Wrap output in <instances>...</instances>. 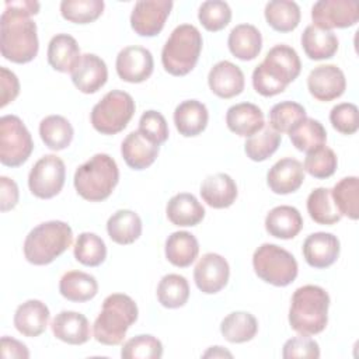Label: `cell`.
<instances>
[{
	"label": "cell",
	"mask_w": 359,
	"mask_h": 359,
	"mask_svg": "<svg viewBox=\"0 0 359 359\" xmlns=\"http://www.w3.org/2000/svg\"><path fill=\"white\" fill-rule=\"evenodd\" d=\"M310 94L323 102L339 98L346 88L344 72L335 65H320L314 67L307 77Z\"/></svg>",
	"instance_id": "16"
},
{
	"label": "cell",
	"mask_w": 359,
	"mask_h": 359,
	"mask_svg": "<svg viewBox=\"0 0 359 359\" xmlns=\"http://www.w3.org/2000/svg\"><path fill=\"white\" fill-rule=\"evenodd\" d=\"M337 165H338L337 154L334 153L332 149L324 144L307 153L303 163V170L307 171L314 178L325 180L335 172Z\"/></svg>",
	"instance_id": "47"
},
{
	"label": "cell",
	"mask_w": 359,
	"mask_h": 359,
	"mask_svg": "<svg viewBox=\"0 0 359 359\" xmlns=\"http://www.w3.org/2000/svg\"><path fill=\"white\" fill-rule=\"evenodd\" d=\"M330 122L335 130L342 135H353L359 129L358 107L352 102H341L332 107Z\"/></svg>",
	"instance_id": "50"
},
{
	"label": "cell",
	"mask_w": 359,
	"mask_h": 359,
	"mask_svg": "<svg viewBox=\"0 0 359 359\" xmlns=\"http://www.w3.org/2000/svg\"><path fill=\"white\" fill-rule=\"evenodd\" d=\"M60 294L69 302L84 303L95 297L98 293L97 279L81 271H69L66 272L59 282Z\"/></svg>",
	"instance_id": "34"
},
{
	"label": "cell",
	"mask_w": 359,
	"mask_h": 359,
	"mask_svg": "<svg viewBox=\"0 0 359 359\" xmlns=\"http://www.w3.org/2000/svg\"><path fill=\"white\" fill-rule=\"evenodd\" d=\"M265 229L272 237L290 240L303 229V217L296 208L280 205L271 209L266 215Z\"/></svg>",
	"instance_id": "28"
},
{
	"label": "cell",
	"mask_w": 359,
	"mask_h": 359,
	"mask_svg": "<svg viewBox=\"0 0 359 359\" xmlns=\"http://www.w3.org/2000/svg\"><path fill=\"white\" fill-rule=\"evenodd\" d=\"M313 25L331 31L349 28L359 20V6L353 0H320L311 7Z\"/></svg>",
	"instance_id": "12"
},
{
	"label": "cell",
	"mask_w": 359,
	"mask_h": 359,
	"mask_svg": "<svg viewBox=\"0 0 359 359\" xmlns=\"http://www.w3.org/2000/svg\"><path fill=\"white\" fill-rule=\"evenodd\" d=\"M332 201L342 216L352 220L359 217V180L358 177H345L331 189Z\"/></svg>",
	"instance_id": "40"
},
{
	"label": "cell",
	"mask_w": 359,
	"mask_h": 359,
	"mask_svg": "<svg viewBox=\"0 0 359 359\" xmlns=\"http://www.w3.org/2000/svg\"><path fill=\"white\" fill-rule=\"evenodd\" d=\"M39 11V3L32 0L6 1L0 17L1 56L13 63H28L38 55L39 42L36 24L31 20Z\"/></svg>",
	"instance_id": "1"
},
{
	"label": "cell",
	"mask_w": 359,
	"mask_h": 359,
	"mask_svg": "<svg viewBox=\"0 0 359 359\" xmlns=\"http://www.w3.org/2000/svg\"><path fill=\"white\" fill-rule=\"evenodd\" d=\"M252 266L259 279L278 287L290 285L297 276V261L285 248L265 243L252 255Z\"/></svg>",
	"instance_id": "8"
},
{
	"label": "cell",
	"mask_w": 359,
	"mask_h": 359,
	"mask_svg": "<svg viewBox=\"0 0 359 359\" xmlns=\"http://www.w3.org/2000/svg\"><path fill=\"white\" fill-rule=\"evenodd\" d=\"M52 332L62 342L81 345L90 339V324L84 314L63 310L52 320Z\"/></svg>",
	"instance_id": "22"
},
{
	"label": "cell",
	"mask_w": 359,
	"mask_h": 359,
	"mask_svg": "<svg viewBox=\"0 0 359 359\" xmlns=\"http://www.w3.org/2000/svg\"><path fill=\"white\" fill-rule=\"evenodd\" d=\"M199 192L203 202L215 209H224L231 206L238 194L234 180L224 172L206 177L201 185Z\"/></svg>",
	"instance_id": "25"
},
{
	"label": "cell",
	"mask_w": 359,
	"mask_h": 359,
	"mask_svg": "<svg viewBox=\"0 0 359 359\" xmlns=\"http://www.w3.org/2000/svg\"><path fill=\"white\" fill-rule=\"evenodd\" d=\"M282 142V135L278 133L275 129H272L268 125H264V128L250 136L245 140L244 150L250 160L252 161H264L269 158L279 147Z\"/></svg>",
	"instance_id": "42"
},
{
	"label": "cell",
	"mask_w": 359,
	"mask_h": 359,
	"mask_svg": "<svg viewBox=\"0 0 359 359\" xmlns=\"http://www.w3.org/2000/svg\"><path fill=\"white\" fill-rule=\"evenodd\" d=\"M226 125L233 133L250 137L264 128V112L255 104L240 102L227 109Z\"/></svg>",
	"instance_id": "24"
},
{
	"label": "cell",
	"mask_w": 359,
	"mask_h": 359,
	"mask_svg": "<svg viewBox=\"0 0 359 359\" xmlns=\"http://www.w3.org/2000/svg\"><path fill=\"white\" fill-rule=\"evenodd\" d=\"M81 56L77 41L69 34H57L49 41L48 63L60 73H72Z\"/></svg>",
	"instance_id": "26"
},
{
	"label": "cell",
	"mask_w": 359,
	"mask_h": 359,
	"mask_svg": "<svg viewBox=\"0 0 359 359\" xmlns=\"http://www.w3.org/2000/svg\"><path fill=\"white\" fill-rule=\"evenodd\" d=\"M121 356L123 359H160L163 344L150 334L136 335L122 345Z\"/></svg>",
	"instance_id": "46"
},
{
	"label": "cell",
	"mask_w": 359,
	"mask_h": 359,
	"mask_svg": "<svg viewBox=\"0 0 359 359\" xmlns=\"http://www.w3.org/2000/svg\"><path fill=\"white\" fill-rule=\"evenodd\" d=\"M199 254V243L185 230L171 233L165 240V258L178 268L189 266Z\"/></svg>",
	"instance_id": "33"
},
{
	"label": "cell",
	"mask_w": 359,
	"mask_h": 359,
	"mask_svg": "<svg viewBox=\"0 0 359 359\" xmlns=\"http://www.w3.org/2000/svg\"><path fill=\"white\" fill-rule=\"evenodd\" d=\"M165 213L172 224L189 227L202 222L205 217V208L192 194L181 192L168 201Z\"/></svg>",
	"instance_id": "29"
},
{
	"label": "cell",
	"mask_w": 359,
	"mask_h": 359,
	"mask_svg": "<svg viewBox=\"0 0 359 359\" xmlns=\"http://www.w3.org/2000/svg\"><path fill=\"white\" fill-rule=\"evenodd\" d=\"M104 11L102 0H63L60 14L65 20L74 24H90Z\"/></svg>",
	"instance_id": "45"
},
{
	"label": "cell",
	"mask_w": 359,
	"mask_h": 359,
	"mask_svg": "<svg viewBox=\"0 0 359 359\" xmlns=\"http://www.w3.org/2000/svg\"><path fill=\"white\" fill-rule=\"evenodd\" d=\"M198 18L206 31L217 32L231 21V8L226 1L208 0L201 4Z\"/></svg>",
	"instance_id": "48"
},
{
	"label": "cell",
	"mask_w": 359,
	"mask_h": 359,
	"mask_svg": "<svg viewBox=\"0 0 359 359\" xmlns=\"http://www.w3.org/2000/svg\"><path fill=\"white\" fill-rule=\"evenodd\" d=\"M339 255V240L332 233L317 231L306 237L303 257L306 262L317 269L331 266Z\"/></svg>",
	"instance_id": "17"
},
{
	"label": "cell",
	"mask_w": 359,
	"mask_h": 359,
	"mask_svg": "<svg viewBox=\"0 0 359 359\" xmlns=\"http://www.w3.org/2000/svg\"><path fill=\"white\" fill-rule=\"evenodd\" d=\"M118 181L119 170L116 161L105 153H97L81 164L73 178L77 194L90 202L105 201L115 189Z\"/></svg>",
	"instance_id": "5"
},
{
	"label": "cell",
	"mask_w": 359,
	"mask_h": 359,
	"mask_svg": "<svg viewBox=\"0 0 359 359\" xmlns=\"http://www.w3.org/2000/svg\"><path fill=\"white\" fill-rule=\"evenodd\" d=\"M73 243L72 227L60 220H49L34 227L24 241V257L32 265H48Z\"/></svg>",
	"instance_id": "6"
},
{
	"label": "cell",
	"mask_w": 359,
	"mask_h": 359,
	"mask_svg": "<svg viewBox=\"0 0 359 359\" xmlns=\"http://www.w3.org/2000/svg\"><path fill=\"white\" fill-rule=\"evenodd\" d=\"M307 212L316 223L325 226L335 224L342 217L332 201L331 189L323 187L313 189L307 196Z\"/></svg>",
	"instance_id": "39"
},
{
	"label": "cell",
	"mask_w": 359,
	"mask_h": 359,
	"mask_svg": "<svg viewBox=\"0 0 359 359\" xmlns=\"http://www.w3.org/2000/svg\"><path fill=\"white\" fill-rule=\"evenodd\" d=\"M304 181L303 164L292 157L276 161L266 174L269 189L278 195H286L297 191Z\"/></svg>",
	"instance_id": "18"
},
{
	"label": "cell",
	"mask_w": 359,
	"mask_h": 359,
	"mask_svg": "<svg viewBox=\"0 0 359 359\" xmlns=\"http://www.w3.org/2000/svg\"><path fill=\"white\" fill-rule=\"evenodd\" d=\"M0 107L4 108L7 104L13 102L20 94V81L17 76L7 67H0Z\"/></svg>",
	"instance_id": "52"
},
{
	"label": "cell",
	"mask_w": 359,
	"mask_h": 359,
	"mask_svg": "<svg viewBox=\"0 0 359 359\" xmlns=\"http://www.w3.org/2000/svg\"><path fill=\"white\" fill-rule=\"evenodd\" d=\"M283 359H317L320 358V346L318 344L310 338V335H300L290 338L285 342L282 349Z\"/></svg>",
	"instance_id": "51"
},
{
	"label": "cell",
	"mask_w": 359,
	"mask_h": 359,
	"mask_svg": "<svg viewBox=\"0 0 359 359\" xmlns=\"http://www.w3.org/2000/svg\"><path fill=\"white\" fill-rule=\"evenodd\" d=\"M230 266L226 258L216 252H208L199 258L194 269V280L198 289L206 294L220 292L229 282Z\"/></svg>",
	"instance_id": "14"
},
{
	"label": "cell",
	"mask_w": 359,
	"mask_h": 359,
	"mask_svg": "<svg viewBox=\"0 0 359 359\" xmlns=\"http://www.w3.org/2000/svg\"><path fill=\"white\" fill-rule=\"evenodd\" d=\"M147 140L154 144H163L168 139V125L164 115L158 111L150 109L142 114L137 129Z\"/></svg>",
	"instance_id": "49"
},
{
	"label": "cell",
	"mask_w": 359,
	"mask_h": 359,
	"mask_svg": "<svg viewBox=\"0 0 359 359\" xmlns=\"http://www.w3.org/2000/svg\"><path fill=\"white\" fill-rule=\"evenodd\" d=\"M208 84L213 94L229 100L243 93L244 73L237 65L229 60H222L210 69L208 74Z\"/></svg>",
	"instance_id": "19"
},
{
	"label": "cell",
	"mask_w": 359,
	"mask_h": 359,
	"mask_svg": "<svg viewBox=\"0 0 359 359\" xmlns=\"http://www.w3.org/2000/svg\"><path fill=\"white\" fill-rule=\"evenodd\" d=\"M220 332L231 344L248 342L258 332V321L248 311H233L223 318Z\"/></svg>",
	"instance_id": "35"
},
{
	"label": "cell",
	"mask_w": 359,
	"mask_h": 359,
	"mask_svg": "<svg viewBox=\"0 0 359 359\" xmlns=\"http://www.w3.org/2000/svg\"><path fill=\"white\" fill-rule=\"evenodd\" d=\"M306 116L303 105L294 101H282L275 104L269 112V126L278 133H289Z\"/></svg>",
	"instance_id": "44"
},
{
	"label": "cell",
	"mask_w": 359,
	"mask_h": 359,
	"mask_svg": "<svg viewBox=\"0 0 359 359\" xmlns=\"http://www.w3.org/2000/svg\"><path fill=\"white\" fill-rule=\"evenodd\" d=\"M130 94L121 90L107 93L91 111V125L101 135H116L123 130L135 114Z\"/></svg>",
	"instance_id": "9"
},
{
	"label": "cell",
	"mask_w": 359,
	"mask_h": 359,
	"mask_svg": "<svg viewBox=\"0 0 359 359\" xmlns=\"http://www.w3.org/2000/svg\"><path fill=\"white\" fill-rule=\"evenodd\" d=\"M160 146L147 140L139 130L130 132L121 144V154L133 170H144L150 167L157 156Z\"/></svg>",
	"instance_id": "23"
},
{
	"label": "cell",
	"mask_w": 359,
	"mask_h": 359,
	"mask_svg": "<svg viewBox=\"0 0 359 359\" xmlns=\"http://www.w3.org/2000/svg\"><path fill=\"white\" fill-rule=\"evenodd\" d=\"M70 74L76 88L84 94L97 93L108 80L105 62L94 53L83 55L81 60Z\"/></svg>",
	"instance_id": "20"
},
{
	"label": "cell",
	"mask_w": 359,
	"mask_h": 359,
	"mask_svg": "<svg viewBox=\"0 0 359 359\" xmlns=\"http://www.w3.org/2000/svg\"><path fill=\"white\" fill-rule=\"evenodd\" d=\"M135 300L123 293H112L102 302V309L93 324V335L102 345L122 344L126 331L137 320Z\"/></svg>",
	"instance_id": "4"
},
{
	"label": "cell",
	"mask_w": 359,
	"mask_h": 359,
	"mask_svg": "<svg viewBox=\"0 0 359 359\" xmlns=\"http://www.w3.org/2000/svg\"><path fill=\"white\" fill-rule=\"evenodd\" d=\"M49 317L48 306L41 300L31 299L17 307L14 313V327L24 337H38L46 330Z\"/></svg>",
	"instance_id": "21"
},
{
	"label": "cell",
	"mask_w": 359,
	"mask_h": 359,
	"mask_svg": "<svg viewBox=\"0 0 359 359\" xmlns=\"http://www.w3.org/2000/svg\"><path fill=\"white\" fill-rule=\"evenodd\" d=\"M224 356L233 358V355L222 346H212L203 353V358H224Z\"/></svg>",
	"instance_id": "55"
},
{
	"label": "cell",
	"mask_w": 359,
	"mask_h": 359,
	"mask_svg": "<svg viewBox=\"0 0 359 359\" xmlns=\"http://www.w3.org/2000/svg\"><path fill=\"white\" fill-rule=\"evenodd\" d=\"M34 150V142L24 122L15 115L0 118V161L7 167L22 165Z\"/></svg>",
	"instance_id": "10"
},
{
	"label": "cell",
	"mask_w": 359,
	"mask_h": 359,
	"mask_svg": "<svg viewBox=\"0 0 359 359\" xmlns=\"http://www.w3.org/2000/svg\"><path fill=\"white\" fill-rule=\"evenodd\" d=\"M302 63L297 52L285 45H275L252 72L254 90L264 97H273L297 79Z\"/></svg>",
	"instance_id": "2"
},
{
	"label": "cell",
	"mask_w": 359,
	"mask_h": 359,
	"mask_svg": "<svg viewBox=\"0 0 359 359\" xmlns=\"http://www.w3.org/2000/svg\"><path fill=\"white\" fill-rule=\"evenodd\" d=\"M202 35L195 25L181 24L174 28L161 50V63L171 76H185L198 63Z\"/></svg>",
	"instance_id": "7"
},
{
	"label": "cell",
	"mask_w": 359,
	"mask_h": 359,
	"mask_svg": "<svg viewBox=\"0 0 359 359\" xmlns=\"http://www.w3.org/2000/svg\"><path fill=\"white\" fill-rule=\"evenodd\" d=\"M209 112L205 104L198 100H187L177 105L174 111V123L180 135L194 137L201 135L208 125Z\"/></svg>",
	"instance_id": "27"
},
{
	"label": "cell",
	"mask_w": 359,
	"mask_h": 359,
	"mask_svg": "<svg viewBox=\"0 0 359 359\" xmlns=\"http://www.w3.org/2000/svg\"><path fill=\"white\" fill-rule=\"evenodd\" d=\"M66 178V167L56 154H46L41 157L29 171L28 187L34 196L39 199H50L56 196Z\"/></svg>",
	"instance_id": "11"
},
{
	"label": "cell",
	"mask_w": 359,
	"mask_h": 359,
	"mask_svg": "<svg viewBox=\"0 0 359 359\" xmlns=\"http://www.w3.org/2000/svg\"><path fill=\"white\" fill-rule=\"evenodd\" d=\"M265 20L278 32H290L300 22V7L292 0H272L265 6Z\"/></svg>",
	"instance_id": "37"
},
{
	"label": "cell",
	"mask_w": 359,
	"mask_h": 359,
	"mask_svg": "<svg viewBox=\"0 0 359 359\" xmlns=\"http://www.w3.org/2000/svg\"><path fill=\"white\" fill-rule=\"evenodd\" d=\"M73 126L62 115H49L39 123V136L46 147L59 151L66 149L73 140Z\"/></svg>",
	"instance_id": "36"
},
{
	"label": "cell",
	"mask_w": 359,
	"mask_h": 359,
	"mask_svg": "<svg viewBox=\"0 0 359 359\" xmlns=\"http://www.w3.org/2000/svg\"><path fill=\"white\" fill-rule=\"evenodd\" d=\"M158 303L165 309H180L189 299L188 280L178 273H168L161 278L157 286Z\"/></svg>",
	"instance_id": "41"
},
{
	"label": "cell",
	"mask_w": 359,
	"mask_h": 359,
	"mask_svg": "<svg viewBox=\"0 0 359 359\" xmlns=\"http://www.w3.org/2000/svg\"><path fill=\"white\" fill-rule=\"evenodd\" d=\"M227 46L237 59L252 60L262 49L261 32L251 24H238L230 31Z\"/></svg>",
	"instance_id": "30"
},
{
	"label": "cell",
	"mask_w": 359,
	"mask_h": 359,
	"mask_svg": "<svg viewBox=\"0 0 359 359\" xmlns=\"http://www.w3.org/2000/svg\"><path fill=\"white\" fill-rule=\"evenodd\" d=\"M0 348H1V358L3 359H13V358H17V359H27L29 358V352L27 349V346L11 338V337H1V342H0Z\"/></svg>",
	"instance_id": "54"
},
{
	"label": "cell",
	"mask_w": 359,
	"mask_h": 359,
	"mask_svg": "<svg viewBox=\"0 0 359 359\" xmlns=\"http://www.w3.org/2000/svg\"><path fill=\"white\" fill-rule=\"evenodd\" d=\"M338 38L332 31L307 25L302 34V46L304 53L313 60H324L332 57L338 50Z\"/></svg>",
	"instance_id": "31"
},
{
	"label": "cell",
	"mask_w": 359,
	"mask_h": 359,
	"mask_svg": "<svg viewBox=\"0 0 359 359\" xmlns=\"http://www.w3.org/2000/svg\"><path fill=\"white\" fill-rule=\"evenodd\" d=\"M18 187L8 177H0V203L1 212L11 210L18 202Z\"/></svg>",
	"instance_id": "53"
},
{
	"label": "cell",
	"mask_w": 359,
	"mask_h": 359,
	"mask_svg": "<svg viewBox=\"0 0 359 359\" xmlns=\"http://www.w3.org/2000/svg\"><path fill=\"white\" fill-rule=\"evenodd\" d=\"M115 67L121 80L128 83H142L153 73V55L143 46H126L118 53Z\"/></svg>",
	"instance_id": "15"
},
{
	"label": "cell",
	"mask_w": 359,
	"mask_h": 359,
	"mask_svg": "<svg viewBox=\"0 0 359 359\" xmlns=\"http://www.w3.org/2000/svg\"><path fill=\"white\" fill-rule=\"evenodd\" d=\"M172 8L171 0H140L130 14V27L140 36H156Z\"/></svg>",
	"instance_id": "13"
},
{
	"label": "cell",
	"mask_w": 359,
	"mask_h": 359,
	"mask_svg": "<svg viewBox=\"0 0 359 359\" xmlns=\"http://www.w3.org/2000/svg\"><path fill=\"white\" fill-rule=\"evenodd\" d=\"M289 137L297 150L309 153L325 144L327 130L317 119L304 118L294 129L289 132Z\"/></svg>",
	"instance_id": "38"
},
{
	"label": "cell",
	"mask_w": 359,
	"mask_h": 359,
	"mask_svg": "<svg viewBox=\"0 0 359 359\" xmlns=\"http://www.w3.org/2000/svg\"><path fill=\"white\" fill-rule=\"evenodd\" d=\"M109 238L121 245L135 243L142 234V219L129 209H119L112 213L107 222Z\"/></svg>",
	"instance_id": "32"
},
{
	"label": "cell",
	"mask_w": 359,
	"mask_h": 359,
	"mask_svg": "<svg viewBox=\"0 0 359 359\" xmlns=\"http://www.w3.org/2000/svg\"><path fill=\"white\" fill-rule=\"evenodd\" d=\"M330 296L321 286L304 285L297 287L290 300L289 324L300 335H316L328 323Z\"/></svg>",
	"instance_id": "3"
},
{
	"label": "cell",
	"mask_w": 359,
	"mask_h": 359,
	"mask_svg": "<svg viewBox=\"0 0 359 359\" xmlns=\"http://www.w3.org/2000/svg\"><path fill=\"white\" fill-rule=\"evenodd\" d=\"M74 258L86 266H98L107 258V245L95 233H80L74 243Z\"/></svg>",
	"instance_id": "43"
}]
</instances>
